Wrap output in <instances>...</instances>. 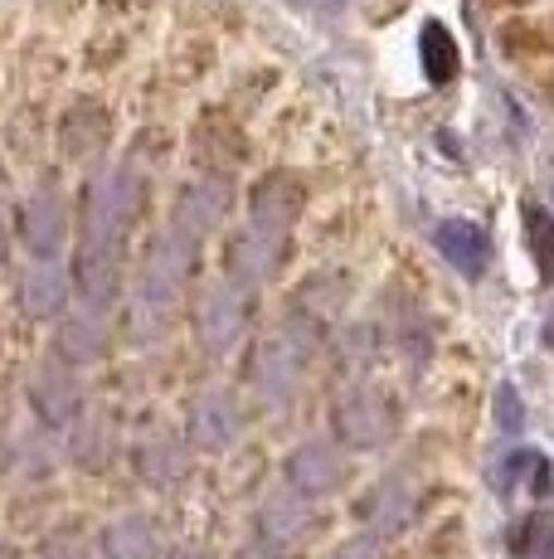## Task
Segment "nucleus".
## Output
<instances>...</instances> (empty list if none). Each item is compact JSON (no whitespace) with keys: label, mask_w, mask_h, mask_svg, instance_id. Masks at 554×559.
<instances>
[{"label":"nucleus","mask_w":554,"mask_h":559,"mask_svg":"<svg viewBox=\"0 0 554 559\" xmlns=\"http://www.w3.org/2000/svg\"><path fill=\"white\" fill-rule=\"evenodd\" d=\"M233 210V186L224 176H205V180H190L185 190L176 195V214H170V229H180L185 239L205 243L209 234L229 219Z\"/></svg>","instance_id":"nucleus-16"},{"label":"nucleus","mask_w":554,"mask_h":559,"mask_svg":"<svg viewBox=\"0 0 554 559\" xmlns=\"http://www.w3.org/2000/svg\"><path fill=\"white\" fill-rule=\"evenodd\" d=\"M0 559H25V555H20L15 545H0Z\"/></svg>","instance_id":"nucleus-32"},{"label":"nucleus","mask_w":554,"mask_h":559,"mask_svg":"<svg viewBox=\"0 0 554 559\" xmlns=\"http://www.w3.org/2000/svg\"><path fill=\"white\" fill-rule=\"evenodd\" d=\"M287 249H292V239L243 224V229H233L229 243H224V283L243 287V293H258V287H268L287 267Z\"/></svg>","instance_id":"nucleus-8"},{"label":"nucleus","mask_w":554,"mask_h":559,"mask_svg":"<svg viewBox=\"0 0 554 559\" xmlns=\"http://www.w3.org/2000/svg\"><path fill=\"white\" fill-rule=\"evenodd\" d=\"M69 283L83 307L108 311L122 297V283H127L122 249H112V243H79L69 263Z\"/></svg>","instance_id":"nucleus-13"},{"label":"nucleus","mask_w":554,"mask_h":559,"mask_svg":"<svg viewBox=\"0 0 554 559\" xmlns=\"http://www.w3.org/2000/svg\"><path fill=\"white\" fill-rule=\"evenodd\" d=\"M332 559H394V550H389V540L360 531V535H350V540H340L332 550Z\"/></svg>","instance_id":"nucleus-28"},{"label":"nucleus","mask_w":554,"mask_h":559,"mask_svg":"<svg viewBox=\"0 0 554 559\" xmlns=\"http://www.w3.org/2000/svg\"><path fill=\"white\" fill-rule=\"evenodd\" d=\"M413 511H419V487H413L409 472H389V477H380L375 487L356 501V521L365 525L370 535H380V540L399 535L404 525L413 521Z\"/></svg>","instance_id":"nucleus-15"},{"label":"nucleus","mask_w":554,"mask_h":559,"mask_svg":"<svg viewBox=\"0 0 554 559\" xmlns=\"http://www.w3.org/2000/svg\"><path fill=\"white\" fill-rule=\"evenodd\" d=\"M132 472L156 491H170L190 477V443L176 433H146L132 443Z\"/></svg>","instance_id":"nucleus-18"},{"label":"nucleus","mask_w":554,"mask_h":559,"mask_svg":"<svg viewBox=\"0 0 554 559\" xmlns=\"http://www.w3.org/2000/svg\"><path fill=\"white\" fill-rule=\"evenodd\" d=\"M93 555H98V540H88L79 525L49 531L45 545H39V559H93Z\"/></svg>","instance_id":"nucleus-26"},{"label":"nucleus","mask_w":554,"mask_h":559,"mask_svg":"<svg viewBox=\"0 0 554 559\" xmlns=\"http://www.w3.org/2000/svg\"><path fill=\"white\" fill-rule=\"evenodd\" d=\"M399 433V404L380 384H350L332 404V438L346 453H380Z\"/></svg>","instance_id":"nucleus-3"},{"label":"nucleus","mask_w":554,"mask_h":559,"mask_svg":"<svg viewBox=\"0 0 554 559\" xmlns=\"http://www.w3.org/2000/svg\"><path fill=\"white\" fill-rule=\"evenodd\" d=\"M108 142H112V122H108V112H103L98 103H79V107H69V112H63V122H59L63 156L93 160V156H103V146H108Z\"/></svg>","instance_id":"nucleus-22"},{"label":"nucleus","mask_w":554,"mask_h":559,"mask_svg":"<svg viewBox=\"0 0 554 559\" xmlns=\"http://www.w3.org/2000/svg\"><path fill=\"white\" fill-rule=\"evenodd\" d=\"M73 283H69V267L59 258H35V263L20 267L15 277V311L29 321H59L73 302Z\"/></svg>","instance_id":"nucleus-14"},{"label":"nucleus","mask_w":554,"mask_h":559,"mask_svg":"<svg viewBox=\"0 0 554 559\" xmlns=\"http://www.w3.org/2000/svg\"><path fill=\"white\" fill-rule=\"evenodd\" d=\"M510 555L516 559H554V515L530 511L526 521L510 531Z\"/></svg>","instance_id":"nucleus-25"},{"label":"nucleus","mask_w":554,"mask_h":559,"mask_svg":"<svg viewBox=\"0 0 554 559\" xmlns=\"http://www.w3.org/2000/svg\"><path fill=\"white\" fill-rule=\"evenodd\" d=\"M545 346L554 350V311H550V317H545Z\"/></svg>","instance_id":"nucleus-31"},{"label":"nucleus","mask_w":554,"mask_h":559,"mask_svg":"<svg viewBox=\"0 0 554 559\" xmlns=\"http://www.w3.org/2000/svg\"><path fill=\"white\" fill-rule=\"evenodd\" d=\"M253 293H243V287L233 283H215L200 293L195 311H190V326H195V341L205 356H229V350L243 346V336H249V307Z\"/></svg>","instance_id":"nucleus-6"},{"label":"nucleus","mask_w":554,"mask_h":559,"mask_svg":"<svg viewBox=\"0 0 554 559\" xmlns=\"http://www.w3.org/2000/svg\"><path fill=\"white\" fill-rule=\"evenodd\" d=\"M195 258H200V243L185 239L180 229H170V224L142 249V263H136V311L146 321H161L176 307V297L185 293L190 273H195Z\"/></svg>","instance_id":"nucleus-2"},{"label":"nucleus","mask_w":554,"mask_h":559,"mask_svg":"<svg viewBox=\"0 0 554 559\" xmlns=\"http://www.w3.org/2000/svg\"><path fill=\"white\" fill-rule=\"evenodd\" d=\"M243 438V404L233 390L209 384L185 404V443L195 453H229Z\"/></svg>","instance_id":"nucleus-9"},{"label":"nucleus","mask_w":554,"mask_h":559,"mask_svg":"<svg viewBox=\"0 0 554 559\" xmlns=\"http://www.w3.org/2000/svg\"><path fill=\"white\" fill-rule=\"evenodd\" d=\"M0 267H5V229H0Z\"/></svg>","instance_id":"nucleus-33"},{"label":"nucleus","mask_w":554,"mask_h":559,"mask_svg":"<svg viewBox=\"0 0 554 559\" xmlns=\"http://www.w3.org/2000/svg\"><path fill=\"white\" fill-rule=\"evenodd\" d=\"M306 360H312V341H302L297 331H273V336H263L249 356L253 394L268 404H287L297 394V384H302Z\"/></svg>","instance_id":"nucleus-5"},{"label":"nucleus","mask_w":554,"mask_h":559,"mask_svg":"<svg viewBox=\"0 0 554 559\" xmlns=\"http://www.w3.org/2000/svg\"><path fill=\"white\" fill-rule=\"evenodd\" d=\"M161 559H215V555H209L205 545H170Z\"/></svg>","instance_id":"nucleus-29"},{"label":"nucleus","mask_w":554,"mask_h":559,"mask_svg":"<svg viewBox=\"0 0 554 559\" xmlns=\"http://www.w3.org/2000/svg\"><path fill=\"white\" fill-rule=\"evenodd\" d=\"M492 414H496V428H501V433H520V428H526V404H520L516 384H496Z\"/></svg>","instance_id":"nucleus-27"},{"label":"nucleus","mask_w":554,"mask_h":559,"mask_svg":"<svg viewBox=\"0 0 554 559\" xmlns=\"http://www.w3.org/2000/svg\"><path fill=\"white\" fill-rule=\"evenodd\" d=\"M287 5H302L306 10V5H316V0H287Z\"/></svg>","instance_id":"nucleus-34"},{"label":"nucleus","mask_w":554,"mask_h":559,"mask_svg":"<svg viewBox=\"0 0 554 559\" xmlns=\"http://www.w3.org/2000/svg\"><path fill=\"white\" fill-rule=\"evenodd\" d=\"M25 400H29V414L39 418V428H49V433H59V428L69 433V428L79 424L83 414H88V394H83V380L69 370V365H59V360L39 365V370L29 374Z\"/></svg>","instance_id":"nucleus-10"},{"label":"nucleus","mask_w":554,"mask_h":559,"mask_svg":"<svg viewBox=\"0 0 554 559\" xmlns=\"http://www.w3.org/2000/svg\"><path fill=\"white\" fill-rule=\"evenodd\" d=\"M350 477H356V467H350V453L336 438H306L282 462V487H292L312 507L326 497H340L350 487Z\"/></svg>","instance_id":"nucleus-4"},{"label":"nucleus","mask_w":554,"mask_h":559,"mask_svg":"<svg viewBox=\"0 0 554 559\" xmlns=\"http://www.w3.org/2000/svg\"><path fill=\"white\" fill-rule=\"evenodd\" d=\"M419 63H423V79L438 83V88H447L457 79V69H462V49H457L453 29L443 20H429L419 29Z\"/></svg>","instance_id":"nucleus-23"},{"label":"nucleus","mask_w":554,"mask_h":559,"mask_svg":"<svg viewBox=\"0 0 554 559\" xmlns=\"http://www.w3.org/2000/svg\"><path fill=\"white\" fill-rule=\"evenodd\" d=\"M15 234L35 258H59L73 234V210L55 186H39L20 200L15 210Z\"/></svg>","instance_id":"nucleus-11"},{"label":"nucleus","mask_w":554,"mask_h":559,"mask_svg":"<svg viewBox=\"0 0 554 559\" xmlns=\"http://www.w3.org/2000/svg\"><path fill=\"white\" fill-rule=\"evenodd\" d=\"M233 559H287V555H277V550H268V545L253 540V545H243V550L233 555Z\"/></svg>","instance_id":"nucleus-30"},{"label":"nucleus","mask_w":554,"mask_h":559,"mask_svg":"<svg viewBox=\"0 0 554 559\" xmlns=\"http://www.w3.org/2000/svg\"><path fill=\"white\" fill-rule=\"evenodd\" d=\"M520 224H526V249H530V263H535L540 283H554V214L545 204H526Z\"/></svg>","instance_id":"nucleus-24"},{"label":"nucleus","mask_w":554,"mask_h":559,"mask_svg":"<svg viewBox=\"0 0 554 559\" xmlns=\"http://www.w3.org/2000/svg\"><path fill=\"white\" fill-rule=\"evenodd\" d=\"M142 176L132 170H93L88 186L79 195V243H112L122 249V239L132 234V224L142 219Z\"/></svg>","instance_id":"nucleus-1"},{"label":"nucleus","mask_w":554,"mask_h":559,"mask_svg":"<svg viewBox=\"0 0 554 559\" xmlns=\"http://www.w3.org/2000/svg\"><path fill=\"white\" fill-rule=\"evenodd\" d=\"M302 214H306V180L302 176H292V170H268L263 180H253V190H249V224L253 229L292 239Z\"/></svg>","instance_id":"nucleus-12"},{"label":"nucleus","mask_w":554,"mask_h":559,"mask_svg":"<svg viewBox=\"0 0 554 559\" xmlns=\"http://www.w3.org/2000/svg\"><path fill=\"white\" fill-rule=\"evenodd\" d=\"M117 453H122V438H117V424L108 414H83L69 428V462L88 477H103L117 462Z\"/></svg>","instance_id":"nucleus-20"},{"label":"nucleus","mask_w":554,"mask_h":559,"mask_svg":"<svg viewBox=\"0 0 554 559\" xmlns=\"http://www.w3.org/2000/svg\"><path fill=\"white\" fill-rule=\"evenodd\" d=\"M316 525L322 521H316L312 501L297 497L292 487H273V491H263L258 511H253V540L292 559L302 545H312Z\"/></svg>","instance_id":"nucleus-7"},{"label":"nucleus","mask_w":554,"mask_h":559,"mask_svg":"<svg viewBox=\"0 0 554 559\" xmlns=\"http://www.w3.org/2000/svg\"><path fill=\"white\" fill-rule=\"evenodd\" d=\"M433 243H438V253L462 277H482L486 263H492V239H486V229L472 219H443L438 234H433Z\"/></svg>","instance_id":"nucleus-21"},{"label":"nucleus","mask_w":554,"mask_h":559,"mask_svg":"<svg viewBox=\"0 0 554 559\" xmlns=\"http://www.w3.org/2000/svg\"><path fill=\"white\" fill-rule=\"evenodd\" d=\"M112 346V326H108V311L98 307H69L55 321V360L79 370V365L103 360Z\"/></svg>","instance_id":"nucleus-17"},{"label":"nucleus","mask_w":554,"mask_h":559,"mask_svg":"<svg viewBox=\"0 0 554 559\" xmlns=\"http://www.w3.org/2000/svg\"><path fill=\"white\" fill-rule=\"evenodd\" d=\"M98 555L103 559H161L166 555L161 525H156L146 511L112 515V521L98 531Z\"/></svg>","instance_id":"nucleus-19"}]
</instances>
